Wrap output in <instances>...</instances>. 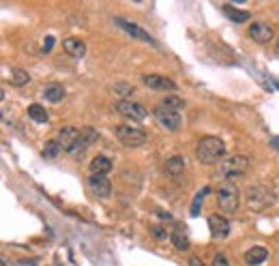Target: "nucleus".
Here are the masks:
<instances>
[{"mask_svg":"<svg viewBox=\"0 0 279 266\" xmlns=\"http://www.w3.org/2000/svg\"><path fill=\"white\" fill-rule=\"evenodd\" d=\"M223 154H226V144H223L221 138L217 136H206L200 140L198 148H196V157L200 163H206V165H213L217 161L223 159Z\"/></svg>","mask_w":279,"mask_h":266,"instance_id":"obj_1","label":"nucleus"},{"mask_svg":"<svg viewBox=\"0 0 279 266\" xmlns=\"http://www.w3.org/2000/svg\"><path fill=\"white\" fill-rule=\"evenodd\" d=\"M275 204V193L271 187L266 185H253L249 187L247 191V206L249 210H253V213H262V210L271 208Z\"/></svg>","mask_w":279,"mask_h":266,"instance_id":"obj_2","label":"nucleus"},{"mask_svg":"<svg viewBox=\"0 0 279 266\" xmlns=\"http://www.w3.org/2000/svg\"><path fill=\"white\" fill-rule=\"evenodd\" d=\"M56 140H58L62 150L73 154V157H82V152L86 150V144L82 142V129L77 127H62Z\"/></svg>","mask_w":279,"mask_h":266,"instance_id":"obj_3","label":"nucleus"},{"mask_svg":"<svg viewBox=\"0 0 279 266\" xmlns=\"http://www.w3.org/2000/svg\"><path fill=\"white\" fill-rule=\"evenodd\" d=\"M114 136L122 146H127V148H138L146 142V131L140 127H131V125H118L114 129Z\"/></svg>","mask_w":279,"mask_h":266,"instance_id":"obj_4","label":"nucleus"},{"mask_svg":"<svg viewBox=\"0 0 279 266\" xmlns=\"http://www.w3.org/2000/svg\"><path fill=\"white\" fill-rule=\"evenodd\" d=\"M221 176L223 179H239V176H243L245 172L249 170V159L247 157H243V154H230V157H226L221 161V168H219Z\"/></svg>","mask_w":279,"mask_h":266,"instance_id":"obj_5","label":"nucleus"},{"mask_svg":"<svg viewBox=\"0 0 279 266\" xmlns=\"http://www.w3.org/2000/svg\"><path fill=\"white\" fill-rule=\"evenodd\" d=\"M239 199H241L239 197V187L232 181L223 183L217 189V202H219V208L223 210V213H237Z\"/></svg>","mask_w":279,"mask_h":266,"instance_id":"obj_6","label":"nucleus"},{"mask_svg":"<svg viewBox=\"0 0 279 266\" xmlns=\"http://www.w3.org/2000/svg\"><path fill=\"white\" fill-rule=\"evenodd\" d=\"M155 118H157L159 125L165 127L167 131H178V129L183 127L181 112H178V109H174V107H170V105H165V103H161V105L155 107Z\"/></svg>","mask_w":279,"mask_h":266,"instance_id":"obj_7","label":"nucleus"},{"mask_svg":"<svg viewBox=\"0 0 279 266\" xmlns=\"http://www.w3.org/2000/svg\"><path fill=\"white\" fill-rule=\"evenodd\" d=\"M116 107H118V112L122 116H127L131 120H144V118L148 116L146 107H144L142 103H138V101H129V99H122V101H118Z\"/></svg>","mask_w":279,"mask_h":266,"instance_id":"obj_8","label":"nucleus"},{"mask_svg":"<svg viewBox=\"0 0 279 266\" xmlns=\"http://www.w3.org/2000/svg\"><path fill=\"white\" fill-rule=\"evenodd\" d=\"M247 35H249L255 43H260V46H264V43L273 41L275 30H273V26L264 24V21H253V24L249 26V32H247Z\"/></svg>","mask_w":279,"mask_h":266,"instance_id":"obj_9","label":"nucleus"},{"mask_svg":"<svg viewBox=\"0 0 279 266\" xmlns=\"http://www.w3.org/2000/svg\"><path fill=\"white\" fill-rule=\"evenodd\" d=\"M208 228H210V234H213L215 240H223L230 234V221L226 217H221V215H210L208 217Z\"/></svg>","mask_w":279,"mask_h":266,"instance_id":"obj_10","label":"nucleus"},{"mask_svg":"<svg viewBox=\"0 0 279 266\" xmlns=\"http://www.w3.org/2000/svg\"><path fill=\"white\" fill-rule=\"evenodd\" d=\"M116 24L127 32V35H131L133 39H140V41H144V43H153V37L148 35L144 28H140L138 24H133V21H129V19H125V17H116Z\"/></svg>","mask_w":279,"mask_h":266,"instance_id":"obj_11","label":"nucleus"},{"mask_svg":"<svg viewBox=\"0 0 279 266\" xmlns=\"http://www.w3.org/2000/svg\"><path fill=\"white\" fill-rule=\"evenodd\" d=\"M88 189H91L97 197H110L112 193V183L108 181V176H93L88 179Z\"/></svg>","mask_w":279,"mask_h":266,"instance_id":"obj_12","label":"nucleus"},{"mask_svg":"<svg viewBox=\"0 0 279 266\" xmlns=\"http://www.w3.org/2000/svg\"><path fill=\"white\" fill-rule=\"evenodd\" d=\"M142 82L146 84L148 88H153V91H176V84L170 80V77H165V75H144L142 77Z\"/></svg>","mask_w":279,"mask_h":266,"instance_id":"obj_13","label":"nucleus"},{"mask_svg":"<svg viewBox=\"0 0 279 266\" xmlns=\"http://www.w3.org/2000/svg\"><path fill=\"white\" fill-rule=\"evenodd\" d=\"M62 48H65L67 54H71L73 58H84V54H86V43L80 41V39H75V37L65 39L62 41Z\"/></svg>","mask_w":279,"mask_h":266,"instance_id":"obj_14","label":"nucleus"},{"mask_svg":"<svg viewBox=\"0 0 279 266\" xmlns=\"http://www.w3.org/2000/svg\"><path fill=\"white\" fill-rule=\"evenodd\" d=\"M91 172H93V176H108L112 172V161L108 157H103V154H97L91 163Z\"/></svg>","mask_w":279,"mask_h":266,"instance_id":"obj_15","label":"nucleus"},{"mask_svg":"<svg viewBox=\"0 0 279 266\" xmlns=\"http://www.w3.org/2000/svg\"><path fill=\"white\" fill-rule=\"evenodd\" d=\"M266 258H269V249H264V247H251L247 253H245V262L251 264V266H258V264L266 262Z\"/></svg>","mask_w":279,"mask_h":266,"instance_id":"obj_16","label":"nucleus"},{"mask_svg":"<svg viewBox=\"0 0 279 266\" xmlns=\"http://www.w3.org/2000/svg\"><path fill=\"white\" fill-rule=\"evenodd\" d=\"M223 13H226V17H228V19L237 21V24H243V21H247V19L251 17L249 11L237 9V7H232V5H223Z\"/></svg>","mask_w":279,"mask_h":266,"instance_id":"obj_17","label":"nucleus"},{"mask_svg":"<svg viewBox=\"0 0 279 266\" xmlns=\"http://www.w3.org/2000/svg\"><path fill=\"white\" fill-rule=\"evenodd\" d=\"M43 95H46V99L50 103H58V101H62V99H65L67 91H65L62 84H48L46 91H43Z\"/></svg>","mask_w":279,"mask_h":266,"instance_id":"obj_18","label":"nucleus"},{"mask_svg":"<svg viewBox=\"0 0 279 266\" xmlns=\"http://www.w3.org/2000/svg\"><path fill=\"white\" fill-rule=\"evenodd\" d=\"M165 172L170 176H181L185 172V159L181 157V154H174V157H170L165 161Z\"/></svg>","mask_w":279,"mask_h":266,"instance_id":"obj_19","label":"nucleus"},{"mask_svg":"<svg viewBox=\"0 0 279 266\" xmlns=\"http://www.w3.org/2000/svg\"><path fill=\"white\" fill-rule=\"evenodd\" d=\"M170 240H172V245L178 249V251H187L189 249V238H187V234L183 230H174L172 234H170Z\"/></svg>","mask_w":279,"mask_h":266,"instance_id":"obj_20","label":"nucleus"},{"mask_svg":"<svg viewBox=\"0 0 279 266\" xmlns=\"http://www.w3.org/2000/svg\"><path fill=\"white\" fill-rule=\"evenodd\" d=\"M210 193V187H202V191H200L196 197H194V204L191 208H189V215L191 217H198L200 215V210H202V202H204V197Z\"/></svg>","mask_w":279,"mask_h":266,"instance_id":"obj_21","label":"nucleus"},{"mask_svg":"<svg viewBox=\"0 0 279 266\" xmlns=\"http://www.w3.org/2000/svg\"><path fill=\"white\" fill-rule=\"evenodd\" d=\"M28 116L35 120V123H48V112H46V107L43 105H39V103H32L30 107H28Z\"/></svg>","mask_w":279,"mask_h":266,"instance_id":"obj_22","label":"nucleus"},{"mask_svg":"<svg viewBox=\"0 0 279 266\" xmlns=\"http://www.w3.org/2000/svg\"><path fill=\"white\" fill-rule=\"evenodd\" d=\"M62 152V146L58 144V140H50L46 146H43V157L46 159H56Z\"/></svg>","mask_w":279,"mask_h":266,"instance_id":"obj_23","label":"nucleus"},{"mask_svg":"<svg viewBox=\"0 0 279 266\" xmlns=\"http://www.w3.org/2000/svg\"><path fill=\"white\" fill-rule=\"evenodd\" d=\"M30 82V75L24 69H13L11 71V86H24Z\"/></svg>","mask_w":279,"mask_h":266,"instance_id":"obj_24","label":"nucleus"},{"mask_svg":"<svg viewBox=\"0 0 279 266\" xmlns=\"http://www.w3.org/2000/svg\"><path fill=\"white\" fill-rule=\"evenodd\" d=\"M97 138H99V133H97L95 129H91V127H84V129H82V142L86 144V148L91 146V144H93Z\"/></svg>","mask_w":279,"mask_h":266,"instance_id":"obj_25","label":"nucleus"},{"mask_svg":"<svg viewBox=\"0 0 279 266\" xmlns=\"http://www.w3.org/2000/svg\"><path fill=\"white\" fill-rule=\"evenodd\" d=\"M161 103H165V105H170V107L178 109V112H181V107H185V101H183V99H178V97H167V99H163Z\"/></svg>","mask_w":279,"mask_h":266,"instance_id":"obj_26","label":"nucleus"},{"mask_svg":"<svg viewBox=\"0 0 279 266\" xmlns=\"http://www.w3.org/2000/svg\"><path fill=\"white\" fill-rule=\"evenodd\" d=\"M151 232H153V236L157 238V240H165V238H167V232H165V228H161V226H153Z\"/></svg>","mask_w":279,"mask_h":266,"instance_id":"obj_27","label":"nucleus"},{"mask_svg":"<svg viewBox=\"0 0 279 266\" xmlns=\"http://www.w3.org/2000/svg\"><path fill=\"white\" fill-rule=\"evenodd\" d=\"M114 91H116L118 95H131V93H133V86H129V84H116Z\"/></svg>","mask_w":279,"mask_h":266,"instance_id":"obj_28","label":"nucleus"},{"mask_svg":"<svg viewBox=\"0 0 279 266\" xmlns=\"http://www.w3.org/2000/svg\"><path fill=\"white\" fill-rule=\"evenodd\" d=\"M213 266H230V264H228V258H226V253H217V256L213 258Z\"/></svg>","mask_w":279,"mask_h":266,"instance_id":"obj_29","label":"nucleus"},{"mask_svg":"<svg viewBox=\"0 0 279 266\" xmlns=\"http://www.w3.org/2000/svg\"><path fill=\"white\" fill-rule=\"evenodd\" d=\"M52 48H54V37H48L46 41H43V52H52Z\"/></svg>","mask_w":279,"mask_h":266,"instance_id":"obj_30","label":"nucleus"},{"mask_svg":"<svg viewBox=\"0 0 279 266\" xmlns=\"http://www.w3.org/2000/svg\"><path fill=\"white\" fill-rule=\"evenodd\" d=\"M189 266H206L200 258H189Z\"/></svg>","mask_w":279,"mask_h":266,"instance_id":"obj_31","label":"nucleus"},{"mask_svg":"<svg viewBox=\"0 0 279 266\" xmlns=\"http://www.w3.org/2000/svg\"><path fill=\"white\" fill-rule=\"evenodd\" d=\"M273 146H275V148H279V138H273Z\"/></svg>","mask_w":279,"mask_h":266,"instance_id":"obj_32","label":"nucleus"},{"mask_svg":"<svg viewBox=\"0 0 279 266\" xmlns=\"http://www.w3.org/2000/svg\"><path fill=\"white\" fill-rule=\"evenodd\" d=\"M275 52H277V54H279V43H277V48H275Z\"/></svg>","mask_w":279,"mask_h":266,"instance_id":"obj_33","label":"nucleus"}]
</instances>
